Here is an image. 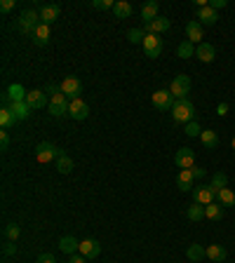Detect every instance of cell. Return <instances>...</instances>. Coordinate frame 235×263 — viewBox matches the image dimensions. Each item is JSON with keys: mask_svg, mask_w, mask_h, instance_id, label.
Returning <instances> with one entry per match:
<instances>
[{"mask_svg": "<svg viewBox=\"0 0 235 263\" xmlns=\"http://www.w3.org/2000/svg\"><path fill=\"white\" fill-rule=\"evenodd\" d=\"M33 153H36V160H38L40 164H47V162H52V160L56 162V160H59V155H64L62 150H59L54 144H50V141H42V144H38Z\"/></svg>", "mask_w": 235, "mask_h": 263, "instance_id": "4", "label": "cell"}, {"mask_svg": "<svg viewBox=\"0 0 235 263\" xmlns=\"http://www.w3.org/2000/svg\"><path fill=\"white\" fill-rule=\"evenodd\" d=\"M204 218H212V221H219L224 218V204L221 202H212L204 207Z\"/></svg>", "mask_w": 235, "mask_h": 263, "instance_id": "27", "label": "cell"}, {"mask_svg": "<svg viewBox=\"0 0 235 263\" xmlns=\"http://www.w3.org/2000/svg\"><path fill=\"white\" fill-rule=\"evenodd\" d=\"M174 164H176L179 170H193V164H196V153H193L190 148H179L176 155H174Z\"/></svg>", "mask_w": 235, "mask_h": 263, "instance_id": "10", "label": "cell"}, {"mask_svg": "<svg viewBox=\"0 0 235 263\" xmlns=\"http://www.w3.org/2000/svg\"><path fill=\"white\" fill-rule=\"evenodd\" d=\"M33 42L40 47H45L47 42H50V26H47V24H42V22L38 24V28L33 31Z\"/></svg>", "mask_w": 235, "mask_h": 263, "instance_id": "24", "label": "cell"}, {"mask_svg": "<svg viewBox=\"0 0 235 263\" xmlns=\"http://www.w3.org/2000/svg\"><path fill=\"white\" fill-rule=\"evenodd\" d=\"M230 146H233V150H235V136H233V141H230Z\"/></svg>", "mask_w": 235, "mask_h": 263, "instance_id": "48", "label": "cell"}, {"mask_svg": "<svg viewBox=\"0 0 235 263\" xmlns=\"http://www.w3.org/2000/svg\"><path fill=\"white\" fill-rule=\"evenodd\" d=\"M94 10H113L116 8V0H92Z\"/></svg>", "mask_w": 235, "mask_h": 263, "instance_id": "39", "label": "cell"}, {"mask_svg": "<svg viewBox=\"0 0 235 263\" xmlns=\"http://www.w3.org/2000/svg\"><path fill=\"white\" fill-rule=\"evenodd\" d=\"M196 56L202 64H212L214 56H216V50H214V45H210V42H200V45L196 47Z\"/></svg>", "mask_w": 235, "mask_h": 263, "instance_id": "16", "label": "cell"}, {"mask_svg": "<svg viewBox=\"0 0 235 263\" xmlns=\"http://www.w3.org/2000/svg\"><path fill=\"white\" fill-rule=\"evenodd\" d=\"M204 252H207V258H212V261H216V263L226 261V256H228L226 247H221V244H207Z\"/></svg>", "mask_w": 235, "mask_h": 263, "instance_id": "25", "label": "cell"}, {"mask_svg": "<svg viewBox=\"0 0 235 263\" xmlns=\"http://www.w3.org/2000/svg\"><path fill=\"white\" fill-rule=\"evenodd\" d=\"M62 85V92L68 96L70 101L73 99H80V94H82V82H80V78H76V76H66L59 82Z\"/></svg>", "mask_w": 235, "mask_h": 263, "instance_id": "5", "label": "cell"}, {"mask_svg": "<svg viewBox=\"0 0 235 263\" xmlns=\"http://www.w3.org/2000/svg\"><path fill=\"white\" fill-rule=\"evenodd\" d=\"M141 45H144V52H146V56H150V59H158V56L162 54V50H164L162 38H160V36H153V33H150V36H146Z\"/></svg>", "mask_w": 235, "mask_h": 263, "instance_id": "7", "label": "cell"}, {"mask_svg": "<svg viewBox=\"0 0 235 263\" xmlns=\"http://www.w3.org/2000/svg\"><path fill=\"white\" fill-rule=\"evenodd\" d=\"M19 235H22V228H19L16 224H8V226H5V240L16 242V240H19Z\"/></svg>", "mask_w": 235, "mask_h": 263, "instance_id": "36", "label": "cell"}, {"mask_svg": "<svg viewBox=\"0 0 235 263\" xmlns=\"http://www.w3.org/2000/svg\"><path fill=\"white\" fill-rule=\"evenodd\" d=\"M59 249H62L64 254H68V256H73L76 252L80 249V242L73 238V235H64L62 240H59Z\"/></svg>", "mask_w": 235, "mask_h": 263, "instance_id": "22", "label": "cell"}, {"mask_svg": "<svg viewBox=\"0 0 235 263\" xmlns=\"http://www.w3.org/2000/svg\"><path fill=\"white\" fill-rule=\"evenodd\" d=\"M8 101L10 104H14V101H26V96H28V92L24 90V85H19V82H14V85L8 87Z\"/></svg>", "mask_w": 235, "mask_h": 263, "instance_id": "23", "label": "cell"}, {"mask_svg": "<svg viewBox=\"0 0 235 263\" xmlns=\"http://www.w3.org/2000/svg\"><path fill=\"white\" fill-rule=\"evenodd\" d=\"M193 170H181L179 176H176V186H179V190H184V193H193Z\"/></svg>", "mask_w": 235, "mask_h": 263, "instance_id": "19", "label": "cell"}, {"mask_svg": "<svg viewBox=\"0 0 235 263\" xmlns=\"http://www.w3.org/2000/svg\"><path fill=\"white\" fill-rule=\"evenodd\" d=\"M186 36H188V40L193 42V45H200L202 42V24L200 22H188L186 24Z\"/></svg>", "mask_w": 235, "mask_h": 263, "instance_id": "20", "label": "cell"}, {"mask_svg": "<svg viewBox=\"0 0 235 263\" xmlns=\"http://www.w3.org/2000/svg\"><path fill=\"white\" fill-rule=\"evenodd\" d=\"M170 26H172V22L167 19V16H158V19H153V22H148V24H144V33L146 36H160V33H164V31H170Z\"/></svg>", "mask_w": 235, "mask_h": 263, "instance_id": "11", "label": "cell"}, {"mask_svg": "<svg viewBox=\"0 0 235 263\" xmlns=\"http://www.w3.org/2000/svg\"><path fill=\"white\" fill-rule=\"evenodd\" d=\"M68 116L73 118V120H85V118L90 116V106H87L82 99H73V101H70Z\"/></svg>", "mask_w": 235, "mask_h": 263, "instance_id": "13", "label": "cell"}, {"mask_svg": "<svg viewBox=\"0 0 235 263\" xmlns=\"http://www.w3.org/2000/svg\"><path fill=\"white\" fill-rule=\"evenodd\" d=\"M186 216L190 218V221H202L204 218V207L202 204H198V202H193V204L186 209Z\"/></svg>", "mask_w": 235, "mask_h": 263, "instance_id": "32", "label": "cell"}, {"mask_svg": "<svg viewBox=\"0 0 235 263\" xmlns=\"http://www.w3.org/2000/svg\"><path fill=\"white\" fill-rule=\"evenodd\" d=\"M54 167H56V172H59V174H70V172H73V160H70L68 155L64 153V155H59V160L54 162Z\"/></svg>", "mask_w": 235, "mask_h": 263, "instance_id": "30", "label": "cell"}, {"mask_svg": "<svg viewBox=\"0 0 235 263\" xmlns=\"http://www.w3.org/2000/svg\"><path fill=\"white\" fill-rule=\"evenodd\" d=\"M113 14H116L118 19H130V16H132V5H130L127 0H116Z\"/></svg>", "mask_w": 235, "mask_h": 263, "instance_id": "28", "label": "cell"}, {"mask_svg": "<svg viewBox=\"0 0 235 263\" xmlns=\"http://www.w3.org/2000/svg\"><path fill=\"white\" fill-rule=\"evenodd\" d=\"M214 200H216V190H214L212 186H196L193 188V202L207 207V204H212Z\"/></svg>", "mask_w": 235, "mask_h": 263, "instance_id": "9", "label": "cell"}, {"mask_svg": "<svg viewBox=\"0 0 235 263\" xmlns=\"http://www.w3.org/2000/svg\"><path fill=\"white\" fill-rule=\"evenodd\" d=\"M36 263H56V261H54V256L50 254V252H45V254H40L38 258H36Z\"/></svg>", "mask_w": 235, "mask_h": 263, "instance_id": "43", "label": "cell"}, {"mask_svg": "<svg viewBox=\"0 0 235 263\" xmlns=\"http://www.w3.org/2000/svg\"><path fill=\"white\" fill-rule=\"evenodd\" d=\"M59 12H62V8H59V5H42V8L38 10L40 22L50 26V24H54L56 19H59Z\"/></svg>", "mask_w": 235, "mask_h": 263, "instance_id": "14", "label": "cell"}, {"mask_svg": "<svg viewBox=\"0 0 235 263\" xmlns=\"http://www.w3.org/2000/svg\"><path fill=\"white\" fill-rule=\"evenodd\" d=\"M26 104L31 108H45L47 106V92L45 90H31L28 96H26Z\"/></svg>", "mask_w": 235, "mask_h": 263, "instance_id": "15", "label": "cell"}, {"mask_svg": "<svg viewBox=\"0 0 235 263\" xmlns=\"http://www.w3.org/2000/svg\"><path fill=\"white\" fill-rule=\"evenodd\" d=\"M198 22L202 24V26H214V24L219 22V12L214 8H202V10H198Z\"/></svg>", "mask_w": 235, "mask_h": 263, "instance_id": "17", "label": "cell"}, {"mask_svg": "<svg viewBox=\"0 0 235 263\" xmlns=\"http://www.w3.org/2000/svg\"><path fill=\"white\" fill-rule=\"evenodd\" d=\"M200 141H202V146L210 148V150H214V148L219 146V136H216V132H214V130H202Z\"/></svg>", "mask_w": 235, "mask_h": 263, "instance_id": "26", "label": "cell"}, {"mask_svg": "<svg viewBox=\"0 0 235 263\" xmlns=\"http://www.w3.org/2000/svg\"><path fill=\"white\" fill-rule=\"evenodd\" d=\"M38 24H40V14L36 10H24L19 14V19H16V28L24 36H33V31L38 28Z\"/></svg>", "mask_w": 235, "mask_h": 263, "instance_id": "2", "label": "cell"}, {"mask_svg": "<svg viewBox=\"0 0 235 263\" xmlns=\"http://www.w3.org/2000/svg\"><path fill=\"white\" fill-rule=\"evenodd\" d=\"M144 38H146V33H144V28H132V31H127V40L130 42H144Z\"/></svg>", "mask_w": 235, "mask_h": 263, "instance_id": "38", "label": "cell"}, {"mask_svg": "<svg viewBox=\"0 0 235 263\" xmlns=\"http://www.w3.org/2000/svg\"><path fill=\"white\" fill-rule=\"evenodd\" d=\"M10 110H12V116L16 118V122H22V120H26V118L31 116V106L26 104V101H14V104H10L8 106Z\"/></svg>", "mask_w": 235, "mask_h": 263, "instance_id": "18", "label": "cell"}, {"mask_svg": "<svg viewBox=\"0 0 235 263\" xmlns=\"http://www.w3.org/2000/svg\"><path fill=\"white\" fill-rule=\"evenodd\" d=\"M170 92H172L174 99H186V94L190 92V78L188 76H176L170 85Z\"/></svg>", "mask_w": 235, "mask_h": 263, "instance_id": "8", "label": "cell"}, {"mask_svg": "<svg viewBox=\"0 0 235 263\" xmlns=\"http://www.w3.org/2000/svg\"><path fill=\"white\" fill-rule=\"evenodd\" d=\"M216 202H221L224 207H233L235 204V193L230 190V188H224V190L216 193Z\"/></svg>", "mask_w": 235, "mask_h": 263, "instance_id": "31", "label": "cell"}, {"mask_svg": "<svg viewBox=\"0 0 235 263\" xmlns=\"http://www.w3.org/2000/svg\"><path fill=\"white\" fill-rule=\"evenodd\" d=\"M172 118L176 120V122H193V118H196V106H193V101L190 99H176V104H174L172 108Z\"/></svg>", "mask_w": 235, "mask_h": 263, "instance_id": "1", "label": "cell"}, {"mask_svg": "<svg viewBox=\"0 0 235 263\" xmlns=\"http://www.w3.org/2000/svg\"><path fill=\"white\" fill-rule=\"evenodd\" d=\"M14 122H16V118L12 116V110H10V108L0 110V127H2V130H10Z\"/></svg>", "mask_w": 235, "mask_h": 263, "instance_id": "35", "label": "cell"}, {"mask_svg": "<svg viewBox=\"0 0 235 263\" xmlns=\"http://www.w3.org/2000/svg\"><path fill=\"white\" fill-rule=\"evenodd\" d=\"M226 5H228V0H212V2H210V8H214L216 12H219V10H224Z\"/></svg>", "mask_w": 235, "mask_h": 263, "instance_id": "44", "label": "cell"}, {"mask_svg": "<svg viewBox=\"0 0 235 263\" xmlns=\"http://www.w3.org/2000/svg\"><path fill=\"white\" fill-rule=\"evenodd\" d=\"M68 263H87V258L85 256H70Z\"/></svg>", "mask_w": 235, "mask_h": 263, "instance_id": "47", "label": "cell"}, {"mask_svg": "<svg viewBox=\"0 0 235 263\" xmlns=\"http://www.w3.org/2000/svg\"><path fill=\"white\" fill-rule=\"evenodd\" d=\"M8 146H10V134H8V130H2L0 132V148L8 150Z\"/></svg>", "mask_w": 235, "mask_h": 263, "instance_id": "42", "label": "cell"}, {"mask_svg": "<svg viewBox=\"0 0 235 263\" xmlns=\"http://www.w3.org/2000/svg\"><path fill=\"white\" fill-rule=\"evenodd\" d=\"M158 12H160V5H158L156 0H148L144 8H141V19H144V24H148V22H153V19H158Z\"/></svg>", "mask_w": 235, "mask_h": 263, "instance_id": "21", "label": "cell"}, {"mask_svg": "<svg viewBox=\"0 0 235 263\" xmlns=\"http://www.w3.org/2000/svg\"><path fill=\"white\" fill-rule=\"evenodd\" d=\"M153 106H156L158 110H172L174 108V104H176V99L172 96V92L170 90H158V92H153Z\"/></svg>", "mask_w": 235, "mask_h": 263, "instance_id": "6", "label": "cell"}, {"mask_svg": "<svg viewBox=\"0 0 235 263\" xmlns=\"http://www.w3.org/2000/svg\"><path fill=\"white\" fill-rule=\"evenodd\" d=\"M193 176H196V178H204V176H207V170H204V167H193Z\"/></svg>", "mask_w": 235, "mask_h": 263, "instance_id": "46", "label": "cell"}, {"mask_svg": "<svg viewBox=\"0 0 235 263\" xmlns=\"http://www.w3.org/2000/svg\"><path fill=\"white\" fill-rule=\"evenodd\" d=\"M184 132H186V136H190V139H196V136H200L202 134V127L193 120V122H188V124H184Z\"/></svg>", "mask_w": 235, "mask_h": 263, "instance_id": "37", "label": "cell"}, {"mask_svg": "<svg viewBox=\"0 0 235 263\" xmlns=\"http://www.w3.org/2000/svg\"><path fill=\"white\" fill-rule=\"evenodd\" d=\"M204 256H207V252H204L202 244H190V247L186 249V258H188V261H193V263L202 261Z\"/></svg>", "mask_w": 235, "mask_h": 263, "instance_id": "29", "label": "cell"}, {"mask_svg": "<svg viewBox=\"0 0 235 263\" xmlns=\"http://www.w3.org/2000/svg\"><path fill=\"white\" fill-rule=\"evenodd\" d=\"M2 254H5V256H12V254H16V244H14V242H5V244H2Z\"/></svg>", "mask_w": 235, "mask_h": 263, "instance_id": "41", "label": "cell"}, {"mask_svg": "<svg viewBox=\"0 0 235 263\" xmlns=\"http://www.w3.org/2000/svg\"><path fill=\"white\" fill-rule=\"evenodd\" d=\"M50 113L54 118H64V116H68V108H70V99L66 96V94L59 90V92H52L50 94Z\"/></svg>", "mask_w": 235, "mask_h": 263, "instance_id": "3", "label": "cell"}, {"mask_svg": "<svg viewBox=\"0 0 235 263\" xmlns=\"http://www.w3.org/2000/svg\"><path fill=\"white\" fill-rule=\"evenodd\" d=\"M210 186L214 188L216 193H219V190H224V188L228 186V176H226V174H224V172H216V174L212 176V184H210Z\"/></svg>", "mask_w": 235, "mask_h": 263, "instance_id": "34", "label": "cell"}, {"mask_svg": "<svg viewBox=\"0 0 235 263\" xmlns=\"http://www.w3.org/2000/svg\"><path fill=\"white\" fill-rule=\"evenodd\" d=\"M14 5H16V0H2V2H0V12H2V14H8V12L14 10Z\"/></svg>", "mask_w": 235, "mask_h": 263, "instance_id": "40", "label": "cell"}, {"mask_svg": "<svg viewBox=\"0 0 235 263\" xmlns=\"http://www.w3.org/2000/svg\"><path fill=\"white\" fill-rule=\"evenodd\" d=\"M216 116H221V118L228 116V104H226V101H221L219 106H216Z\"/></svg>", "mask_w": 235, "mask_h": 263, "instance_id": "45", "label": "cell"}, {"mask_svg": "<svg viewBox=\"0 0 235 263\" xmlns=\"http://www.w3.org/2000/svg\"><path fill=\"white\" fill-rule=\"evenodd\" d=\"M176 54H179L181 59H190V56L196 54V45H193L190 40H184V42L176 47Z\"/></svg>", "mask_w": 235, "mask_h": 263, "instance_id": "33", "label": "cell"}, {"mask_svg": "<svg viewBox=\"0 0 235 263\" xmlns=\"http://www.w3.org/2000/svg\"><path fill=\"white\" fill-rule=\"evenodd\" d=\"M78 252H80V256H85L87 261H90V258H96V256L102 254V244L96 240H82Z\"/></svg>", "mask_w": 235, "mask_h": 263, "instance_id": "12", "label": "cell"}]
</instances>
